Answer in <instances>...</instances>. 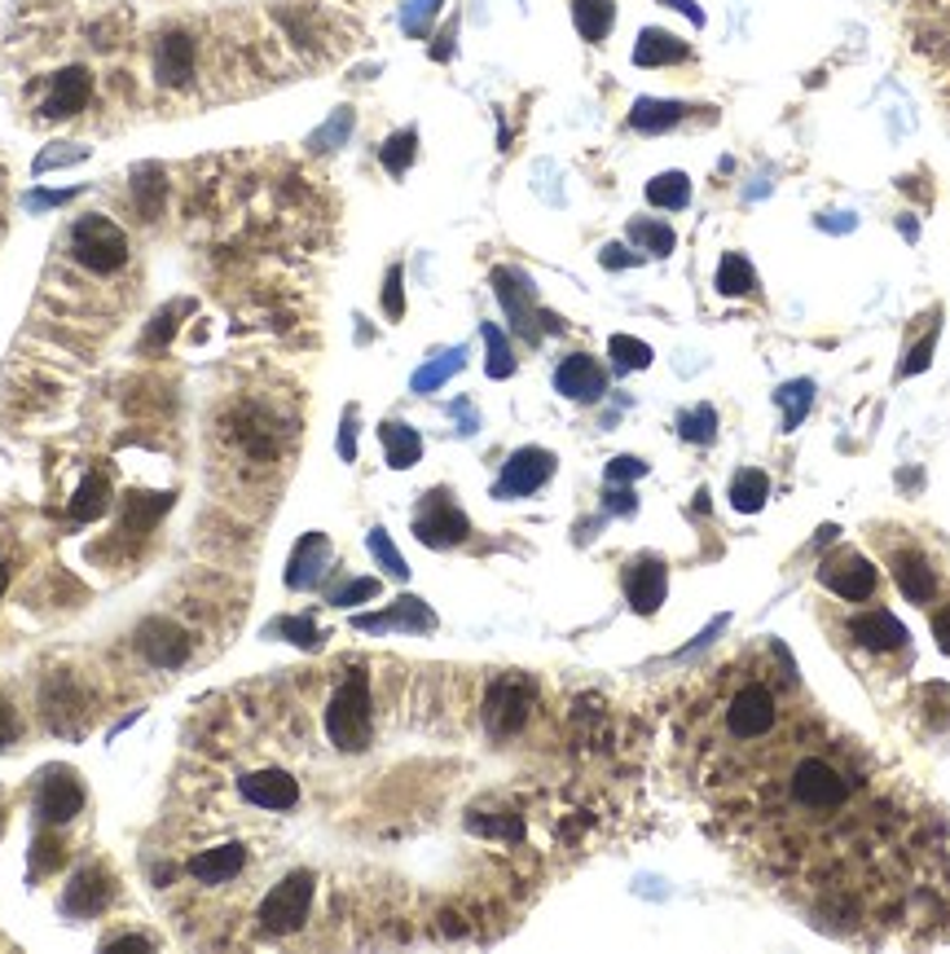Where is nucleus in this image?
Here are the masks:
<instances>
[{"label":"nucleus","instance_id":"f257e3e1","mask_svg":"<svg viewBox=\"0 0 950 954\" xmlns=\"http://www.w3.org/2000/svg\"><path fill=\"white\" fill-rule=\"evenodd\" d=\"M66 251H71V260H75L79 269H88V274H119V269L128 265V256H132L128 234H124L110 216H97V212H88V216H79V221L71 225Z\"/></svg>","mask_w":950,"mask_h":954},{"label":"nucleus","instance_id":"f03ea898","mask_svg":"<svg viewBox=\"0 0 950 954\" xmlns=\"http://www.w3.org/2000/svg\"><path fill=\"white\" fill-rule=\"evenodd\" d=\"M325 735L339 752H361L374 735V708H370V677L352 673L325 704Z\"/></svg>","mask_w":950,"mask_h":954},{"label":"nucleus","instance_id":"7ed1b4c3","mask_svg":"<svg viewBox=\"0 0 950 954\" xmlns=\"http://www.w3.org/2000/svg\"><path fill=\"white\" fill-rule=\"evenodd\" d=\"M313 893H317L313 871H291V876L278 880V885L269 889V898L260 902V929L274 933V937H287V933L305 929L309 907H313Z\"/></svg>","mask_w":950,"mask_h":954},{"label":"nucleus","instance_id":"20e7f679","mask_svg":"<svg viewBox=\"0 0 950 954\" xmlns=\"http://www.w3.org/2000/svg\"><path fill=\"white\" fill-rule=\"evenodd\" d=\"M467 533H471V524H467V515L449 502V493H431V497L418 506V515H414V537H418L423 546H431V550H449V546L467 542Z\"/></svg>","mask_w":950,"mask_h":954},{"label":"nucleus","instance_id":"39448f33","mask_svg":"<svg viewBox=\"0 0 950 954\" xmlns=\"http://www.w3.org/2000/svg\"><path fill=\"white\" fill-rule=\"evenodd\" d=\"M533 712V686L529 677L511 673V677H498L489 699H484V717H489V730L493 735H520L524 721Z\"/></svg>","mask_w":950,"mask_h":954},{"label":"nucleus","instance_id":"423d86ee","mask_svg":"<svg viewBox=\"0 0 950 954\" xmlns=\"http://www.w3.org/2000/svg\"><path fill=\"white\" fill-rule=\"evenodd\" d=\"M819 581L836 594V599H845V603H863V599H872L876 594V586H880V572L863 559V555H854V550H836L832 559H823V568H819Z\"/></svg>","mask_w":950,"mask_h":954},{"label":"nucleus","instance_id":"0eeeda50","mask_svg":"<svg viewBox=\"0 0 950 954\" xmlns=\"http://www.w3.org/2000/svg\"><path fill=\"white\" fill-rule=\"evenodd\" d=\"M79 810H84V783L75 779V770H49V774L40 779V792H35V814H40V823L62 827V823H71Z\"/></svg>","mask_w":950,"mask_h":954},{"label":"nucleus","instance_id":"6e6552de","mask_svg":"<svg viewBox=\"0 0 950 954\" xmlns=\"http://www.w3.org/2000/svg\"><path fill=\"white\" fill-rule=\"evenodd\" d=\"M551 475H555V453H546V449H520V453H511V462L502 467L498 497H529V493H537Z\"/></svg>","mask_w":950,"mask_h":954},{"label":"nucleus","instance_id":"1a4fd4ad","mask_svg":"<svg viewBox=\"0 0 950 954\" xmlns=\"http://www.w3.org/2000/svg\"><path fill=\"white\" fill-rule=\"evenodd\" d=\"M137 651H141L154 668H177V664L190 660V637H185V630H177L172 621L154 617V621H141V630H137Z\"/></svg>","mask_w":950,"mask_h":954},{"label":"nucleus","instance_id":"9d476101","mask_svg":"<svg viewBox=\"0 0 950 954\" xmlns=\"http://www.w3.org/2000/svg\"><path fill=\"white\" fill-rule=\"evenodd\" d=\"M88 97H93V75L84 66H66L53 75V88L40 101V115L44 119H75L88 106Z\"/></svg>","mask_w":950,"mask_h":954},{"label":"nucleus","instance_id":"9b49d317","mask_svg":"<svg viewBox=\"0 0 950 954\" xmlns=\"http://www.w3.org/2000/svg\"><path fill=\"white\" fill-rule=\"evenodd\" d=\"M238 792L256 810H296L300 801V783L287 770H252L238 779Z\"/></svg>","mask_w":950,"mask_h":954},{"label":"nucleus","instance_id":"f8f14e48","mask_svg":"<svg viewBox=\"0 0 950 954\" xmlns=\"http://www.w3.org/2000/svg\"><path fill=\"white\" fill-rule=\"evenodd\" d=\"M850 637H854V646H863L872 655H894L907 646V625L894 612H858L850 621Z\"/></svg>","mask_w":950,"mask_h":954},{"label":"nucleus","instance_id":"ddd939ff","mask_svg":"<svg viewBox=\"0 0 950 954\" xmlns=\"http://www.w3.org/2000/svg\"><path fill=\"white\" fill-rule=\"evenodd\" d=\"M555 387L568 396V400H599L608 392V374L595 356L586 352H573L559 369H555Z\"/></svg>","mask_w":950,"mask_h":954},{"label":"nucleus","instance_id":"4468645a","mask_svg":"<svg viewBox=\"0 0 950 954\" xmlns=\"http://www.w3.org/2000/svg\"><path fill=\"white\" fill-rule=\"evenodd\" d=\"M664 590H669V572L660 559H638L626 572V594H630V608L638 617H651L660 603H664Z\"/></svg>","mask_w":950,"mask_h":954},{"label":"nucleus","instance_id":"2eb2a0df","mask_svg":"<svg viewBox=\"0 0 950 954\" xmlns=\"http://www.w3.org/2000/svg\"><path fill=\"white\" fill-rule=\"evenodd\" d=\"M106 902H110V880H106V871H97V867H84V871L66 885V893H62V911L75 915V920H93Z\"/></svg>","mask_w":950,"mask_h":954},{"label":"nucleus","instance_id":"dca6fc26","mask_svg":"<svg viewBox=\"0 0 950 954\" xmlns=\"http://www.w3.org/2000/svg\"><path fill=\"white\" fill-rule=\"evenodd\" d=\"M356 630H365V634H378V630H409V634L418 630V634H427V630H436V617H431V608L423 599H396L378 617H356Z\"/></svg>","mask_w":950,"mask_h":954},{"label":"nucleus","instance_id":"f3484780","mask_svg":"<svg viewBox=\"0 0 950 954\" xmlns=\"http://www.w3.org/2000/svg\"><path fill=\"white\" fill-rule=\"evenodd\" d=\"M894 581H898L903 599L916 603V608H925L933 599V590H938V577H933V568H929V559L920 550H898L894 555Z\"/></svg>","mask_w":950,"mask_h":954},{"label":"nucleus","instance_id":"a211bd4d","mask_svg":"<svg viewBox=\"0 0 950 954\" xmlns=\"http://www.w3.org/2000/svg\"><path fill=\"white\" fill-rule=\"evenodd\" d=\"M154 75H159L163 84H172V88L190 84V79H194V40L181 35V31L163 35L159 49H154Z\"/></svg>","mask_w":950,"mask_h":954},{"label":"nucleus","instance_id":"6ab92c4d","mask_svg":"<svg viewBox=\"0 0 950 954\" xmlns=\"http://www.w3.org/2000/svg\"><path fill=\"white\" fill-rule=\"evenodd\" d=\"M243 867H247V849L243 845H216V849H203V854L190 858V876L199 885H230Z\"/></svg>","mask_w":950,"mask_h":954},{"label":"nucleus","instance_id":"aec40b11","mask_svg":"<svg viewBox=\"0 0 950 954\" xmlns=\"http://www.w3.org/2000/svg\"><path fill=\"white\" fill-rule=\"evenodd\" d=\"M493 291H498L506 318L515 321V330H524L529 339H537V330H533V287L515 269H498L493 274Z\"/></svg>","mask_w":950,"mask_h":954},{"label":"nucleus","instance_id":"412c9836","mask_svg":"<svg viewBox=\"0 0 950 954\" xmlns=\"http://www.w3.org/2000/svg\"><path fill=\"white\" fill-rule=\"evenodd\" d=\"M325 559H330V542H325L321 533H309V537L296 546V555H291L287 586H291V590H313L317 581H321V572H325Z\"/></svg>","mask_w":950,"mask_h":954},{"label":"nucleus","instance_id":"4be33fe9","mask_svg":"<svg viewBox=\"0 0 950 954\" xmlns=\"http://www.w3.org/2000/svg\"><path fill=\"white\" fill-rule=\"evenodd\" d=\"M682 57H686V44L677 35L660 31V26H647L638 35V44H633V62L638 66H669V62H682Z\"/></svg>","mask_w":950,"mask_h":954},{"label":"nucleus","instance_id":"5701e85b","mask_svg":"<svg viewBox=\"0 0 950 954\" xmlns=\"http://www.w3.org/2000/svg\"><path fill=\"white\" fill-rule=\"evenodd\" d=\"M378 440L387 449V467H396V471H405V467H414L423 458V436L414 427H405V422H383Z\"/></svg>","mask_w":950,"mask_h":954},{"label":"nucleus","instance_id":"b1692460","mask_svg":"<svg viewBox=\"0 0 950 954\" xmlns=\"http://www.w3.org/2000/svg\"><path fill=\"white\" fill-rule=\"evenodd\" d=\"M106 511H110V480H106V475H84V484H79L75 497H71V519L93 524V519H102Z\"/></svg>","mask_w":950,"mask_h":954},{"label":"nucleus","instance_id":"393cba45","mask_svg":"<svg viewBox=\"0 0 950 954\" xmlns=\"http://www.w3.org/2000/svg\"><path fill=\"white\" fill-rule=\"evenodd\" d=\"M573 22L590 44H599L617 22V4L612 0H573Z\"/></svg>","mask_w":950,"mask_h":954},{"label":"nucleus","instance_id":"a878e982","mask_svg":"<svg viewBox=\"0 0 950 954\" xmlns=\"http://www.w3.org/2000/svg\"><path fill=\"white\" fill-rule=\"evenodd\" d=\"M682 110H686V106H677V101L642 97V101H633L630 128H638V132H664V128H673V124L682 119Z\"/></svg>","mask_w":950,"mask_h":954},{"label":"nucleus","instance_id":"bb28decb","mask_svg":"<svg viewBox=\"0 0 950 954\" xmlns=\"http://www.w3.org/2000/svg\"><path fill=\"white\" fill-rule=\"evenodd\" d=\"M168 506H172L168 493H132V497H128V515H124V533H146V528H154Z\"/></svg>","mask_w":950,"mask_h":954},{"label":"nucleus","instance_id":"cd10ccee","mask_svg":"<svg viewBox=\"0 0 950 954\" xmlns=\"http://www.w3.org/2000/svg\"><path fill=\"white\" fill-rule=\"evenodd\" d=\"M647 203L651 207H686L691 203V181L682 172H660L655 181H647Z\"/></svg>","mask_w":950,"mask_h":954},{"label":"nucleus","instance_id":"c85d7f7f","mask_svg":"<svg viewBox=\"0 0 950 954\" xmlns=\"http://www.w3.org/2000/svg\"><path fill=\"white\" fill-rule=\"evenodd\" d=\"M766 497H770V480L761 475V471H739L735 475V484H730V502H735V511H744V515H752V511H761L766 506Z\"/></svg>","mask_w":950,"mask_h":954},{"label":"nucleus","instance_id":"c756f323","mask_svg":"<svg viewBox=\"0 0 950 954\" xmlns=\"http://www.w3.org/2000/svg\"><path fill=\"white\" fill-rule=\"evenodd\" d=\"M414 154H418V132H414V128H401V132H396V137H387V141H383V150H378L383 168H387V172H396V176H401V172L414 163Z\"/></svg>","mask_w":950,"mask_h":954},{"label":"nucleus","instance_id":"7c9ffc66","mask_svg":"<svg viewBox=\"0 0 950 954\" xmlns=\"http://www.w3.org/2000/svg\"><path fill=\"white\" fill-rule=\"evenodd\" d=\"M630 238L638 243V251H651V256H669L673 251V229L669 225H660V221H633L630 225Z\"/></svg>","mask_w":950,"mask_h":954},{"label":"nucleus","instance_id":"2f4dec72","mask_svg":"<svg viewBox=\"0 0 950 954\" xmlns=\"http://www.w3.org/2000/svg\"><path fill=\"white\" fill-rule=\"evenodd\" d=\"M462 369V347H453V352H445V356H436L431 365H423L418 374H414V392H436L449 374H458Z\"/></svg>","mask_w":950,"mask_h":954},{"label":"nucleus","instance_id":"473e14b6","mask_svg":"<svg viewBox=\"0 0 950 954\" xmlns=\"http://www.w3.org/2000/svg\"><path fill=\"white\" fill-rule=\"evenodd\" d=\"M677 431H682V440H691V444H708V440L717 436V414H713L708 405L686 409V414L677 418Z\"/></svg>","mask_w":950,"mask_h":954},{"label":"nucleus","instance_id":"72a5a7b5","mask_svg":"<svg viewBox=\"0 0 950 954\" xmlns=\"http://www.w3.org/2000/svg\"><path fill=\"white\" fill-rule=\"evenodd\" d=\"M484 343H489V378H511L515 374V356H511V343L498 325H484Z\"/></svg>","mask_w":950,"mask_h":954},{"label":"nucleus","instance_id":"f704fd0d","mask_svg":"<svg viewBox=\"0 0 950 954\" xmlns=\"http://www.w3.org/2000/svg\"><path fill=\"white\" fill-rule=\"evenodd\" d=\"M775 400L783 405V422H788V427H797V422L805 418V409L814 405V387H810L805 378H797V383H788V387H783Z\"/></svg>","mask_w":950,"mask_h":954},{"label":"nucleus","instance_id":"c9c22d12","mask_svg":"<svg viewBox=\"0 0 950 954\" xmlns=\"http://www.w3.org/2000/svg\"><path fill=\"white\" fill-rule=\"evenodd\" d=\"M717 291L722 296H744L752 291V269L744 265V256H726L722 269H717Z\"/></svg>","mask_w":950,"mask_h":954},{"label":"nucleus","instance_id":"e433bc0d","mask_svg":"<svg viewBox=\"0 0 950 954\" xmlns=\"http://www.w3.org/2000/svg\"><path fill=\"white\" fill-rule=\"evenodd\" d=\"M370 555H374V559L387 568V577H396V581H405V577H409V568H405V559H401V550L387 542V533H383V528H374V533H370Z\"/></svg>","mask_w":950,"mask_h":954},{"label":"nucleus","instance_id":"4c0bfd02","mask_svg":"<svg viewBox=\"0 0 950 954\" xmlns=\"http://www.w3.org/2000/svg\"><path fill=\"white\" fill-rule=\"evenodd\" d=\"M612 356H617V365L621 369H642V365H651V347L647 343H638L630 334H612Z\"/></svg>","mask_w":950,"mask_h":954},{"label":"nucleus","instance_id":"58836bf2","mask_svg":"<svg viewBox=\"0 0 950 954\" xmlns=\"http://www.w3.org/2000/svg\"><path fill=\"white\" fill-rule=\"evenodd\" d=\"M150 176H154V168L137 172V181H132V190H137V199H141V216H146V221H154V216H159V194H163V181H150Z\"/></svg>","mask_w":950,"mask_h":954},{"label":"nucleus","instance_id":"ea45409f","mask_svg":"<svg viewBox=\"0 0 950 954\" xmlns=\"http://www.w3.org/2000/svg\"><path fill=\"white\" fill-rule=\"evenodd\" d=\"M436 9H440V0H409V4H405V13H401L405 31H409V35H427V26H431Z\"/></svg>","mask_w":950,"mask_h":954},{"label":"nucleus","instance_id":"a19ab883","mask_svg":"<svg viewBox=\"0 0 950 954\" xmlns=\"http://www.w3.org/2000/svg\"><path fill=\"white\" fill-rule=\"evenodd\" d=\"M269 634H287L296 646H317V630L313 621H305V617H282V621H274L269 625Z\"/></svg>","mask_w":950,"mask_h":954},{"label":"nucleus","instance_id":"79ce46f5","mask_svg":"<svg viewBox=\"0 0 950 954\" xmlns=\"http://www.w3.org/2000/svg\"><path fill=\"white\" fill-rule=\"evenodd\" d=\"M31 858H35V871H53V867H62L66 849H62V840H53V836H40V840H35V849H31Z\"/></svg>","mask_w":950,"mask_h":954},{"label":"nucleus","instance_id":"37998d69","mask_svg":"<svg viewBox=\"0 0 950 954\" xmlns=\"http://www.w3.org/2000/svg\"><path fill=\"white\" fill-rule=\"evenodd\" d=\"M401 278H405V274H401V265H392V269H387V287H383V309H387V318L396 321L401 318V313H405V296H401Z\"/></svg>","mask_w":950,"mask_h":954},{"label":"nucleus","instance_id":"c03bdc74","mask_svg":"<svg viewBox=\"0 0 950 954\" xmlns=\"http://www.w3.org/2000/svg\"><path fill=\"white\" fill-rule=\"evenodd\" d=\"M348 128H352V110H339L321 132L313 137V146H321V150H330L325 141H339V137H348Z\"/></svg>","mask_w":950,"mask_h":954},{"label":"nucleus","instance_id":"a18cd8bd","mask_svg":"<svg viewBox=\"0 0 950 954\" xmlns=\"http://www.w3.org/2000/svg\"><path fill=\"white\" fill-rule=\"evenodd\" d=\"M638 475H647V462H642V458H617V462L608 467V480H612V484H626V480H638Z\"/></svg>","mask_w":950,"mask_h":954},{"label":"nucleus","instance_id":"49530a36","mask_svg":"<svg viewBox=\"0 0 950 954\" xmlns=\"http://www.w3.org/2000/svg\"><path fill=\"white\" fill-rule=\"evenodd\" d=\"M374 594H378V581H352L348 590H339V594H334V603H339V608H352V603H361V599H374Z\"/></svg>","mask_w":950,"mask_h":954},{"label":"nucleus","instance_id":"de8ad7c7","mask_svg":"<svg viewBox=\"0 0 950 954\" xmlns=\"http://www.w3.org/2000/svg\"><path fill=\"white\" fill-rule=\"evenodd\" d=\"M339 453H343V462L356 458V414L352 409L343 414V427H339Z\"/></svg>","mask_w":950,"mask_h":954},{"label":"nucleus","instance_id":"09e8293b","mask_svg":"<svg viewBox=\"0 0 950 954\" xmlns=\"http://www.w3.org/2000/svg\"><path fill=\"white\" fill-rule=\"evenodd\" d=\"M933 637H938V646L950 655V608H942V612H933Z\"/></svg>","mask_w":950,"mask_h":954},{"label":"nucleus","instance_id":"8fccbe9b","mask_svg":"<svg viewBox=\"0 0 950 954\" xmlns=\"http://www.w3.org/2000/svg\"><path fill=\"white\" fill-rule=\"evenodd\" d=\"M604 265H608V269H630V265H638V256H626V247H608V251H604Z\"/></svg>","mask_w":950,"mask_h":954},{"label":"nucleus","instance_id":"3c124183","mask_svg":"<svg viewBox=\"0 0 950 954\" xmlns=\"http://www.w3.org/2000/svg\"><path fill=\"white\" fill-rule=\"evenodd\" d=\"M929 352H933V339H925L916 352H911V361H907V374H916V369H925L929 365Z\"/></svg>","mask_w":950,"mask_h":954},{"label":"nucleus","instance_id":"603ef678","mask_svg":"<svg viewBox=\"0 0 950 954\" xmlns=\"http://www.w3.org/2000/svg\"><path fill=\"white\" fill-rule=\"evenodd\" d=\"M673 4H677V9H682V13H686V18H691V22H704V13H700V9H695V4H691V0H673Z\"/></svg>","mask_w":950,"mask_h":954},{"label":"nucleus","instance_id":"864d4df0","mask_svg":"<svg viewBox=\"0 0 950 954\" xmlns=\"http://www.w3.org/2000/svg\"><path fill=\"white\" fill-rule=\"evenodd\" d=\"M612 511H633L630 493H612Z\"/></svg>","mask_w":950,"mask_h":954}]
</instances>
